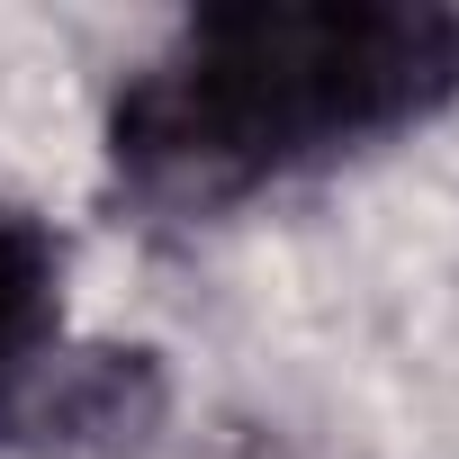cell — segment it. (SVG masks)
I'll return each mask as SVG.
<instances>
[{"label": "cell", "instance_id": "cell-1", "mask_svg": "<svg viewBox=\"0 0 459 459\" xmlns=\"http://www.w3.org/2000/svg\"><path fill=\"white\" fill-rule=\"evenodd\" d=\"M459 100L441 0H225L180 19L108 100V171L162 216L369 153Z\"/></svg>", "mask_w": 459, "mask_h": 459}, {"label": "cell", "instance_id": "cell-2", "mask_svg": "<svg viewBox=\"0 0 459 459\" xmlns=\"http://www.w3.org/2000/svg\"><path fill=\"white\" fill-rule=\"evenodd\" d=\"M55 325H64V244L46 216L0 207V396H19V378L55 351Z\"/></svg>", "mask_w": 459, "mask_h": 459}]
</instances>
